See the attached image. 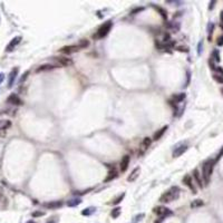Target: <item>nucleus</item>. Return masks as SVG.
<instances>
[{
  "label": "nucleus",
  "mask_w": 223,
  "mask_h": 223,
  "mask_svg": "<svg viewBox=\"0 0 223 223\" xmlns=\"http://www.w3.org/2000/svg\"><path fill=\"white\" fill-rule=\"evenodd\" d=\"M180 192H181V190H180L179 186H172L168 191L164 192V193L161 195L160 202L171 203V202H173V201H175V200H177L179 196H180Z\"/></svg>",
  "instance_id": "1"
},
{
  "label": "nucleus",
  "mask_w": 223,
  "mask_h": 223,
  "mask_svg": "<svg viewBox=\"0 0 223 223\" xmlns=\"http://www.w3.org/2000/svg\"><path fill=\"white\" fill-rule=\"evenodd\" d=\"M215 164V160H206L202 165V176L203 180H204V183L205 184H209V182L211 180V175H212V172H213V168H214Z\"/></svg>",
  "instance_id": "2"
},
{
  "label": "nucleus",
  "mask_w": 223,
  "mask_h": 223,
  "mask_svg": "<svg viewBox=\"0 0 223 223\" xmlns=\"http://www.w3.org/2000/svg\"><path fill=\"white\" fill-rule=\"evenodd\" d=\"M112 27H113L112 20L106 21V22H104V24L98 28V30L96 31V34L94 35L93 37L95 38V39H101V38L106 37V36L108 35V33L110 31V29H112Z\"/></svg>",
  "instance_id": "3"
},
{
  "label": "nucleus",
  "mask_w": 223,
  "mask_h": 223,
  "mask_svg": "<svg viewBox=\"0 0 223 223\" xmlns=\"http://www.w3.org/2000/svg\"><path fill=\"white\" fill-rule=\"evenodd\" d=\"M153 212L159 215V216H161L162 219L165 218V216H167V215L172 214V211L167 209V207H165V206H155L153 209Z\"/></svg>",
  "instance_id": "4"
},
{
  "label": "nucleus",
  "mask_w": 223,
  "mask_h": 223,
  "mask_svg": "<svg viewBox=\"0 0 223 223\" xmlns=\"http://www.w3.org/2000/svg\"><path fill=\"white\" fill-rule=\"evenodd\" d=\"M187 148H189V146L186 144H179L173 151V157H180L182 154H184L187 151Z\"/></svg>",
  "instance_id": "5"
},
{
  "label": "nucleus",
  "mask_w": 223,
  "mask_h": 223,
  "mask_svg": "<svg viewBox=\"0 0 223 223\" xmlns=\"http://www.w3.org/2000/svg\"><path fill=\"white\" fill-rule=\"evenodd\" d=\"M54 59H55V60L59 64V65H61V66H64V67L72 66L73 64H74L73 59L68 58V57H63V56H60V57H54Z\"/></svg>",
  "instance_id": "6"
},
{
  "label": "nucleus",
  "mask_w": 223,
  "mask_h": 223,
  "mask_svg": "<svg viewBox=\"0 0 223 223\" xmlns=\"http://www.w3.org/2000/svg\"><path fill=\"white\" fill-rule=\"evenodd\" d=\"M78 50H80L79 47L77 45H70V46H65L63 47L61 49H59L60 53L63 54H66V55H70V54H74V53H77Z\"/></svg>",
  "instance_id": "7"
},
{
  "label": "nucleus",
  "mask_w": 223,
  "mask_h": 223,
  "mask_svg": "<svg viewBox=\"0 0 223 223\" xmlns=\"http://www.w3.org/2000/svg\"><path fill=\"white\" fill-rule=\"evenodd\" d=\"M7 103L13 104V105H17V106H20L24 104V101H21V98L18 96L17 94H11V95H9V97L7 98Z\"/></svg>",
  "instance_id": "8"
},
{
  "label": "nucleus",
  "mask_w": 223,
  "mask_h": 223,
  "mask_svg": "<svg viewBox=\"0 0 223 223\" xmlns=\"http://www.w3.org/2000/svg\"><path fill=\"white\" fill-rule=\"evenodd\" d=\"M21 41V37L20 36H17V37H15L11 39V41L8 44V46L6 47V51H8V53H10V51H13L16 47L20 44Z\"/></svg>",
  "instance_id": "9"
},
{
  "label": "nucleus",
  "mask_w": 223,
  "mask_h": 223,
  "mask_svg": "<svg viewBox=\"0 0 223 223\" xmlns=\"http://www.w3.org/2000/svg\"><path fill=\"white\" fill-rule=\"evenodd\" d=\"M183 183L192 191V193L193 194L196 193V189H195V186H194V184H193V180H192V176H191V175L187 174V175H185V176L183 177Z\"/></svg>",
  "instance_id": "10"
},
{
  "label": "nucleus",
  "mask_w": 223,
  "mask_h": 223,
  "mask_svg": "<svg viewBox=\"0 0 223 223\" xmlns=\"http://www.w3.org/2000/svg\"><path fill=\"white\" fill-rule=\"evenodd\" d=\"M130 155H124L122 157V161L119 163V168L122 172H125L127 168H128V165H130Z\"/></svg>",
  "instance_id": "11"
},
{
  "label": "nucleus",
  "mask_w": 223,
  "mask_h": 223,
  "mask_svg": "<svg viewBox=\"0 0 223 223\" xmlns=\"http://www.w3.org/2000/svg\"><path fill=\"white\" fill-rule=\"evenodd\" d=\"M18 72H19V68L15 67L13 70L10 72V74H9V80H8V87H9V88H10V87L13 85V83H15V79L17 78Z\"/></svg>",
  "instance_id": "12"
},
{
  "label": "nucleus",
  "mask_w": 223,
  "mask_h": 223,
  "mask_svg": "<svg viewBox=\"0 0 223 223\" xmlns=\"http://www.w3.org/2000/svg\"><path fill=\"white\" fill-rule=\"evenodd\" d=\"M139 173H141V167H135L134 170L132 171V173L127 176V181L130 182V183H132V182H135L137 180V177L139 176Z\"/></svg>",
  "instance_id": "13"
},
{
  "label": "nucleus",
  "mask_w": 223,
  "mask_h": 223,
  "mask_svg": "<svg viewBox=\"0 0 223 223\" xmlns=\"http://www.w3.org/2000/svg\"><path fill=\"white\" fill-rule=\"evenodd\" d=\"M193 177L194 180H195V182L198 183V185L201 187V189H203V186H204V184H203V181H202V177H201V174L199 173L198 168H195L193 171Z\"/></svg>",
  "instance_id": "14"
},
{
  "label": "nucleus",
  "mask_w": 223,
  "mask_h": 223,
  "mask_svg": "<svg viewBox=\"0 0 223 223\" xmlns=\"http://www.w3.org/2000/svg\"><path fill=\"white\" fill-rule=\"evenodd\" d=\"M186 97V94L185 93H179V94H175L173 95L172 97V103H175V104H179L185 99Z\"/></svg>",
  "instance_id": "15"
},
{
  "label": "nucleus",
  "mask_w": 223,
  "mask_h": 223,
  "mask_svg": "<svg viewBox=\"0 0 223 223\" xmlns=\"http://www.w3.org/2000/svg\"><path fill=\"white\" fill-rule=\"evenodd\" d=\"M63 205V202L61 201H51L49 203H45L44 206L47 207V209H58Z\"/></svg>",
  "instance_id": "16"
},
{
  "label": "nucleus",
  "mask_w": 223,
  "mask_h": 223,
  "mask_svg": "<svg viewBox=\"0 0 223 223\" xmlns=\"http://www.w3.org/2000/svg\"><path fill=\"white\" fill-rule=\"evenodd\" d=\"M167 128H168V126H167V125H165V126H163L162 128H161V130H157L155 134H154V136H153V139H154V141H157V139H160L161 137H162V136L164 135L165 132L167 130Z\"/></svg>",
  "instance_id": "17"
},
{
  "label": "nucleus",
  "mask_w": 223,
  "mask_h": 223,
  "mask_svg": "<svg viewBox=\"0 0 223 223\" xmlns=\"http://www.w3.org/2000/svg\"><path fill=\"white\" fill-rule=\"evenodd\" d=\"M54 68H56L55 65H50V64H45V65H41L37 68V73H40V72H47V70H53Z\"/></svg>",
  "instance_id": "18"
},
{
  "label": "nucleus",
  "mask_w": 223,
  "mask_h": 223,
  "mask_svg": "<svg viewBox=\"0 0 223 223\" xmlns=\"http://www.w3.org/2000/svg\"><path fill=\"white\" fill-rule=\"evenodd\" d=\"M80 203H81V199L74 198V199H70V200H68V201H67V205L70 206V207H74V206L79 205Z\"/></svg>",
  "instance_id": "19"
},
{
  "label": "nucleus",
  "mask_w": 223,
  "mask_h": 223,
  "mask_svg": "<svg viewBox=\"0 0 223 223\" xmlns=\"http://www.w3.org/2000/svg\"><path fill=\"white\" fill-rule=\"evenodd\" d=\"M117 172L115 171V170H113V171H110L108 172V175H107V177H106L105 180H104V182L105 183H107V182H110V181H113L114 179H116L117 177Z\"/></svg>",
  "instance_id": "20"
},
{
  "label": "nucleus",
  "mask_w": 223,
  "mask_h": 223,
  "mask_svg": "<svg viewBox=\"0 0 223 223\" xmlns=\"http://www.w3.org/2000/svg\"><path fill=\"white\" fill-rule=\"evenodd\" d=\"M10 126H11V122L8 121V119H2V121H0V130H7V128H9Z\"/></svg>",
  "instance_id": "21"
},
{
  "label": "nucleus",
  "mask_w": 223,
  "mask_h": 223,
  "mask_svg": "<svg viewBox=\"0 0 223 223\" xmlns=\"http://www.w3.org/2000/svg\"><path fill=\"white\" fill-rule=\"evenodd\" d=\"M152 144V139L151 137H145V139L142 141V147L143 150H146L147 147H150Z\"/></svg>",
  "instance_id": "22"
},
{
  "label": "nucleus",
  "mask_w": 223,
  "mask_h": 223,
  "mask_svg": "<svg viewBox=\"0 0 223 223\" xmlns=\"http://www.w3.org/2000/svg\"><path fill=\"white\" fill-rule=\"evenodd\" d=\"M95 211H96V207H94V206H89V207L84 209V210L81 211V214L83 215H92Z\"/></svg>",
  "instance_id": "23"
},
{
  "label": "nucleus",
  "mask_w": 223,
  "mask_h": 223,
  "mask_svg": "<svg viewBox=\"0 0 223 223\" xmlns=\"http://www.w3.org/2000/svg\"><path fill=\"white\" fill-rule=\"evenodd\" d=\"M77 46L79 47V49H84V48L89 46V41L87 39H81V40H79V42L77 44Z\"/></svg>",
  "instance_id": "24"
},
{
  "label": "nucleus",
  "mask_w": 223,
  "mask_h": 223,
  "mask_svg": "<svg viewBox=\"0 0 223 223\" xmlns=\"http://www.w3.org/2000/svg\"><path fill=\"white\" fill-rule=\"evenodd\" d=\"M121 213H122V209L121 207H115V209H113V211H112V216H113V219H117L118 216L121 215Z\"/></svg>",
  "instance_id": "25"
},
{
  "label": "nucleus",
  "mask_w": 223,
  "mask_h": 223,
  "mask_svg": "<svg viewBox=\"0 0 223 223\" xmlns=\"http://www.w3.org/2000/svg\"><path fill=\"white\" fill-rule=\"evenodd\" d=\"M211 58L213 59V60H215L216 63H220L221 57H220V53L218 49H214V50H213V53H212V57H211Z\"/></svg>",
  "instance_id": "26"
},
{
  "label": "nucleus",
  "mask_w": 223,
  "mask_h": 223,
  "mask_svg": "<svg viewBox=\"0 0 223 223\" xmlns=\"http://www.w3.org/2000/svg\"><path fill=\"white\" fill-rule=\"evenodd\" d=\"M203 204H204V202H203L202 200H194L193 202L191 203V207H192V209L200 207V206H202Z\"/></svg>",
  "instance_id": "27"
},
{
  "label": "nucleus",
  "mask_w": 223,
  "mask_h": 223,
  "mask_svg": "<svg viewBox=\"0 0 223 223\" xmlns=\"http://www.w3.org/2000/svg\"><path fill=\"white\" fill-rule=\"evenodd\" d=\"M154 8H155L156 10H159V11H160V13H161V16L163 17V19H165V20L167 19V13L165 11L164 9L161 8V7H156V6H154Z\"/></svg>",
  "instance_id": "28"
},
{
  "label": "nucleus",
  "mask_w": 223,
  "mask_h": 223,
  "mask_svg": "<svg viewBox=\"0 0 223 223\" xmlns=\"http://www.w3.org/2000/svg\"><path fill=\"white\" fill-rule=\"evenodd\" d=\"M213 30H214V24H213V22H209V25H207V33H209V39H210V41H211V36H212Z\"/></svg>",
  "instance_id": "29"
},
{
  "label": "nucleus",
  "mask_w": 223,
  "mask_h": 223,
  "mask_svg": "<svg viewBox=\"0 0 223 223\" xmlns=\"http://www.w3.org/2000/svg\"><path fill=\"white\" fill-rule=\"evenodd\" d=\"M213 79L216 83H219V84H223V76H221L220 74H214L213 75Z\"/></svg>",
  "instance_id": "30"
},
{
  "label": "nucleus",
  "mask_w": 223,
  "mask_h": 223,
  "mask_svg": "<svg viewBox=\"0 0 223 223\" xmlns=\"http://www.w3.org/2000/svg\"><path fill=\"white\" fill-rule=\"evenodd\" d=\"M124 196H125V193L121 194V195H119V196H118L115 201H113V204H118V203H121V202H122V200L124 199Z\"/></svg>",
  "instance_id": "31"
},
{
  "label": "nucleus",
  "mask_w": 223,
  "mask_h": 223,
  "mask_svg": "<svg viewBox=\"0 0 223 223\" xmlns=\"http://www.w3.org/2000/svg\"><path fill=\"white\" fill-rule=\"evenodd\" d=\"M143 218H144V213H141V214L136 215V216H135V219H134V222L137 223L139 221H141V220L143 219Z\"/></svg>",
  "instance_id": "32"
},
{
  "label": "nucleus",
  "mask_w": 223,
  "mask_h": 223,
  "mask_svg": "<svg viewBox=\"0 0 223 223\" xmlns=\"http://www.w3.org/2000/svg\"><path fill=\"white\" fill-rule=\"evenodd\" d=\"M202 46H203V41H200L198 45V54L199 55H201V53H202Z\"/></svg>",
  "instance_id": "33"
},
{
  "label": "nucleus",
  "mask_w": 223,
  "mask_h": 223,
  "mask_svg": "<svg viewBox=\"0 0 223 223\" xmlns=\"http://www.w3.org/2000/svg\"><path fill=\"white\" fill-rule=\"evenodd\" d=\"M177 50H179V51H184V53H187V51H189V48H187V47H184V46H180V47H177Z\"/></svg>",
  "instance_id": "34"
},
{
  "label": "nucleus",
  "mask_w": 223,
  "mask_h": 223,
  "mask_svg": "<svg viewBox=\"0 0 223 223\" xmlns=\"http://www.w3.org/2000/svg\"><path fill=\"white\" fill-rule=\"evenodd\" d=\"M28 75H29V72H26L25 74L22 75V77H21V79H20V81H19V83H20V84H22V83L26 80V78H27V76H28Z\"/></svg>",
  "instance_id": "35"
},
{
  "label": "nucleus",
  "mask_w": 223,
  "mask_h": 223,
  "mask_svg": "<svg viewBox=\"0 0 223 223\" xmlns=\"http://www.w3.org/2000/svg\"><path fill=\"white\" fill-rule=\"evenodd\" d=\"M44 214H45V212H41V211L39 212V211H38V212H34V213H33V216H34V218H37V216H41V215H44Z\"/></svg>",
  "instance_id": "36"
},
{
  "label": "nucleus",
  "mask_w": 223,
  "mask_h": 223,
  "mask_svg": "<svg viewBox=\"0 0 223 223\" xmlns=\"http://www.w3.org/2000/svg\"><path fill=\"white\" fill-rule=\"evenodd\" d=\"M216 44H218V46H223V36H220V37L218 38Z\"/></svg>",
  "instance_id": "37"
},
{
  "label": "nucleus",
  "mask_w": 223,
  "mask_h": 223,
  "mask_svg": "<svg viewBox=\"0 0 223 223\" xmlns=\"http://www.w3.org/2000/svg\"><path fill=\"white\" fill-rule=\"evenodd\" d=\"M142 10H144L143 7H141V8H136V9H134L130 13H132V15H135L136 13H139V11H142Z\"/></svg>",
  "instance_id": "38"
},
{
  "label": "nucleus",
  "mask_w": 223,
  "mask_h": 223,
  "mask_svg": "<svg viewBox=\"0 0 223 223\" xmlns=\"http://www.w3.org/2000/svg\"><path fill=\"white\" fill-rule=\"evenodd\" d=\"M187 80H186V84H185V86H189V84H190V79H191V73H190V70H187Z\"/></svg>",
  "instance_id": "39"
},
{
  "label": "nucleus",
  "mask_w": 223,
  "mask_h": 223,
  "mask_svg": "<svg viewBox=\"0 0 223 223\" xmlns=\"http://www.w3.org/2000/svg\"><path fill=\"white\" fill-rule=\"evenodd\" d=\"M215 4H216V1H214V0H213V1H211V2H210V6H209V9H210V10H212V9L214 8Z\"/></svg>",
  "instance_id": "40"
},
{
  "label": "nucleus",
  "mask_w": 223,
  "mask_h": 223,
  "mask_svg": "<svg viewBox=\"0 0 223 223\" xmlns=\"http://www.w3.org/2000/svg\"><path fill=\"white\" fill-rule=\"evenodd\" d=\"M215 69H216V70H218V72L220 73V75L223 76V68H221V67H216Z\"/></svg>",
  "instance_id": "41"
},
{
  "label": "nucleus",
  "mask_w": 223,
  "mask_h": 223,
  "mask_svg": "<svg viewBox=\"0 0 223 223\" xmlns=\"http://www.w3.org/2000/svg\"><path fill=\"white\" fill-rule=\"evenodd\" d=\"M4 75L2 74V73H0V84L4 81Z\"/></svg>",
  "instance_id": "42"
},
{
  "label": "nucleus",
  "mask_w": 223,
  "mask_h": 223,
  "mask_svg": "<svg viewBox=\"0 0 223 223\" xmlns=\"http://www.w3.org/2000/svg\"><path fill=\"white\" fill-rule=\"evenodd\" d=\"M220 18H221V20H222V24H221V25H223V11H221V15H220Z\"/></svg>",
  "instance_id": "43"
},
{
  "label": "nucleus",
  "mask_w": 223,
  "mask_h": 223,
  "mask_svg": "<svg viewBox=\"0 0 223 223\" xmlns=\"http://www.w3.org/2000/svg\"><path fill=\"white\" fill-rule=\"evenodd\" d=\"M28 223H35V222H33V221H29V222H28Z\"/></svg>",
  "instance_id": "44"
},
{
  "label": "nucleus",
  "mask_w": 223,
  "mask_h": 223,
  "mask_svg": "<svg viewBox=\"0 0 223 223\" xmlns=\"http://www.w3.org/2000/svg\"><path fill=\"white\" fill-rule=\"evenodd\" d=\"M221 92H222V94H223V88H222V89H221Z\"/></svg>",
  "instance_id": "45"
},
{
  "label": "nucleus",
  "mask_w": 223,
  "mask_h": 223,
  "mask_svg": "<svg viewBox=\"0 0 223 223\" xmlns=\"http://www.w3.org/2000/svg\"><path fill=\"white\" fill-rule=\"evenodd\" d=\"M49 223H54V222H49Z\"/></svg>",
  "instance_id": "46"
}]
</instances>
